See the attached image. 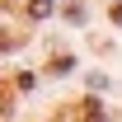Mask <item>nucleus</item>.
I'll return each instance as SVG.
<instances>
[{
	"label": "nucleus",
	"mask_w": 122,
	"mask_h": 122,
	"mask_svg": "<svg viewBox=\"0 0 122 122\" xmlns=\"http://www.w3.org/2000/svg\"><path fill=\"white\" fill-rule=\"evenodd\" d=\"M66 117H71V122H103V108L94 103V99H80V103L71 108Z\"/></svg>",
	"instance_id": "f257e3e1"
},
{
	"label": "nucleus",
	"mask_w": 122,
	"mask_h": 122,
	"mask_svg": "<svg viewBox=\"0 0 122 122\" xmlns=\"http://www.w3.org/2000/svg\"><path fill=\"white\" fill-rule=\"evenodd\" d=\"M28 38V28H10V24H0V52H10V47H19Z\"/></svg>",
	"instance_id": "f03ea898"
},
{
	"label": "nucleus",
	"mask_w": 122,
	"mask_h": 122,
	"mask_svg": "<svg viewBox=\"0 0 122 122\" xmlns=\"http://www.w3.org/2000/svg\"><path fill=\"white\" fill-rule=\"evenodd\" d=\"M52 14V0H28V19H47Z\"/></svg>",
	"instance_id": "7ed1b4c3"
},
{
	"label": "nucleus",
	"mask_w": 122,
	"mask_h": 122,
	"mask_svg": "<svg viewBox=\"0 0 122 122\" xmlns=\"http://www.w3.org/2000/svg\"><path fill=\"white\" fill-rule=\"evenodd\" d=\"M10 99H14V85H0V113L10 108Z\"/></svg>",
	"instance_id": "20e7f679"
}]
</instances>
